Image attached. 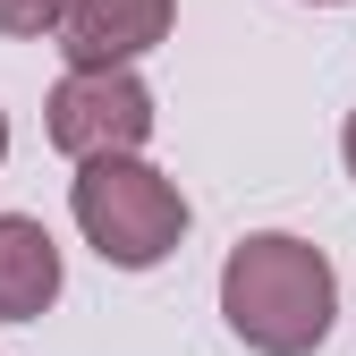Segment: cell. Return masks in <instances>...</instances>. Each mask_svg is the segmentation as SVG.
I'll use <instances>...</instances> for the list:
<instances>
[{
  "label": "cell",
  "instance_id": "cell-1",
  "mask_svg": "<svg viewBox=\"0 0 356 356\" xmlns=\"http://www.w3.org/2000/svg\"><path fill=\"white\" fill-rule=\"evenodd\" d=\"M220 323L254 356H314L339 323V272L323 246L289 229H254L220 263Z\"/></svg>",
  "mask_w": 356,
  "mask_h": 356
},
{
  "label": "cell",
  "instance_id": "cell-2",
  "mask_svg": "<svg viewBox=\"0 0 356 356\" xmlns=\"http://www.w3.org/2000/svg\"><path fill=\"white\" fill-rule=\"evenodd\" d=\"M68 212L85 246L119 272H153V263L178 254L187 238V195H178V178H161L145 153H94L76 161V187H68Z\"/></svg>",
  "mask_w": 356,
  "mask_h": 356
},
{
  "label": "cell",
  "instance_id": "cell-3",
  "mask_svg": "<svg viewBox=\"0 0 356 356\" xmlns=\"http://www.w3.org/2000/svg\"><path fill=\"white\" fill-rule=\"evenodd\" d=\"M51 119V145L68 161H94V153H145L153 136V85L136 68H68L51 85V102H42Z\"/></svg>",
  "mask_w": 356,
  "mask_h": 356
},
{
  "label": "cell",
  "instance_id": "cell-4",
  "mask_svg": "<svg viewBox=\"0 0 356 356\" xmlns=\"http://www.w3.org/2000/svg\"><path fill=\"white\" fill-rule=\"evenodd\" d=\"M178 0H68L60 51L68 68H136L153 42H170Z\"/></svg>",
  "mask_w": 356,
  "mask_h": 356
},
{
  "label": "cell",
  "instance_id": "cell-5",
  "mask_svg": "<svg viewBox=\"0 0 356 356\" xmlns=\"http://www.w3.org/2000/svg\"><path fill=\"white\" fill-rule=\"evenodd\" d=\"M60 297V246L42 220L0 212V323H34Z\"/></svg>",
  "mask_w": 356,
  "mask_h": 356
},
{
  "label": "cell",
  "instance_id": "cell-6",
  "mask_svg": "<svg viewBox=\"0 0 356 356\" xmlns=\"http://www.w3.org/2000/svg\"><path fill=\"white\" fill-rule=\"evenodd\" d=\"M68 17V0H0V34H17V42H42Z\"/></svg>",
  "mask_w": 356,
  "mask_h": 356
},
{
  "label": "cell",
  "instance_id": "cell-7",
  "mask_svg": "<svg viewBox=\"0 0 356 356\" xmlns=\"http://www.w3.org/2000/svg\"><path fill=\"white\" fill-rule=\"evenodd\" d=\"M339 153H348V170H356V111H348V136H339Z\"/></svg>",
  "mask_w": 356,
  "mask_h": 356
},
{
  "label": "cell",
  "instance_id": "cell-8",
  "mask_svg": "<svg viewBox=\"0 0 356 356\" xmlns=\"http://www.w3.org/2000/svg\"><path fill=\"white\" fill-rule=\"evenodd\" d=\"M0 161H9V111H0Z\"/></svg>",
  "mask_w": 356,
  "mask_h": 356
},
{
  "label": "cell",
  "instance_id": "cell-9",
  "mask_svg": "<svg viewBox=\"0 0 356 356\" xmlns=\"http://www.w3.org/2000/svg\"><path fill=\"white\" fill-rule=\"evenodd\" d=\"M323 9H339V0H323Z\"/></svg>",
  "mask_w": 356,
  "mask_h": 356
}]
</instances>
